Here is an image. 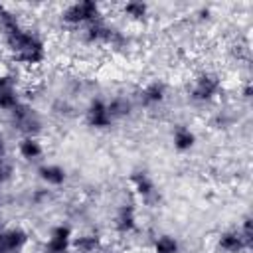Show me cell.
Returning <instances> with one entry per match:
<instances>
[{
    "instance_id": "obj_26",
    "label": "cell",
    "mask_w": 253,
    "mask_h": 253,
    "mask_svg": "<svg viewBox=\"0 0 253 253\" xmlns=\"http://www.w3.org/2000/svg\"><path fill=\"white\" fill-rule=\"evenodd\" d=\"M0 221H2V211H0Z\"/></svg>"
},
{
    "instance_id": "obj_18",
    "label": "cell",
    "mask_w": 253,
    "mask_h": 253,
    "mask_svg": "<svg viewBox=\"0 0 253 253\" xmlns=\"http://www.w3.org/2000/svg\"><path fill=\"white\" fill-rule=\"evenodd\" d=\"M22 101H24V97H22L20 85L8 87V89H0V111L2 113H6V115L12 113Z\"/></svg>"
},
{
    "instance_id": "obj_21",
    "label": "cell",
    "mask_w": 253,
    "mask_h": 253,
    "mask_svg": "<svg viewBox=\"0 0 253 253\" xmlns=\"http://www.w3.org/2000/svg\"><path fill=\"white\" fill-rule=\"evenodd\" d=\"M0 156H8V140L2 130H0Z\"/></svg>"
},
{
    "instance_id": "obj_10",
    "label": "cell",
    "mask_w": 253,
    "mask_h": 253,
    "mask_svg": "<svg viewBox=\"0 0 253 253\" xmlns=\"http://www.w3.org/2000/svg\"><path fill=\"white\" fill-rule=\"evenodd\" d=\"M36 176L40 180L42 186L49 188V190H59L67 184V170L57 164V162H40L38 168H36Z\"/></svg>"
},
{
    "instance_id": "obj_19",
    "label": "cell",
    "mask_w": 253,
    "mask_h": 253,
    "mask_svg": "<svg viewBox=\"0 0 253 253\" xmlns=\"http://www.w3.org/2000/svg\"><path fill=\"white\" fill-rule=\"evenodd\" d=\"M51 200H53V190L45 186H38L30 192V206L34 208H45L51 204Z\"/></svg>"
},
{
    "instance_id": "obj_5",
    "label": "cell",
    "mask_w": 253,
    "mask_h": 253,
    "mask_svg": "<svg viewBox=\"0 0 253 253\" xmlns=\"http://www.w3.org/2000/svg\"><path fill=\"white\" fill-rule=\"evenodd\" d=\"M8 121L20 136H42L43 132V119L34 103L22 101L12 113H8Z\"/></svg>"
},
{
    "instance_id": "obj_15",
    "label": "cell",
    "mask_w": 253,
    "mask_h": 253,
    "mask_svg": "<svg viewBox=\"0 0 253 253\" xmlns=\"http://www.w3.org/2000/svg\"><path fill=\"white\" fill-rule=\"evenodd\" d=\"M105 243L107 239L103 237V233H99L97 229H87V231L73 233L71 249L77 253H97Z\"/></svg>"
},
{
    "instance_id": "obj_14",
    "label": "cell",
    "mask_w": 253,
    "mask_h": 253,
    "mask_svg": "<svg viewBox=\"0 0 253 253\" xmlns=\"http://www.w3.org/2000/svg\"><path fill=\"white\" fill-rule=\"evenodd\" d=\"M4 239H6V251L8 253H26L30 243H32L30 231L18 223L4 227Z\"/></svg>"
},
{
    "instance_id": "obj_4",
    "label": "cell",
    "mask_w": 253,
    "mask_h": 253,
    "mask_svg": "<svg viewBox=\"0 0 253 253\" xmlns=\"http://www.w3.org/2000/svg\"><path fill=\"white\" fill-rule=\"evenodd\" d=\"M128 188L132 198L144 208H158L162 204V194L158 190V184L152 178V174L144 168H134L128 174Z\"/></svg>"
},
{
    "instance_id": "obj_20",
    "label": "cell",
    "mask_w": 253,
    "mask_h": 253,
    "mask_svg": "<svg viewBox=\"0 0 253 253\" xmlns=\"http://www.w3.org/2000/svg\"><path fill=\"white\" fill-rule=\"evenodd\" d=\"M14 174H16L14 162H12L8 156H0V188L6 186L8 182H12Z\"/></svg>"
},
{
    "instance_id": "obj_3",
    "label": "cell",
    "mask_w": 253,
    "mask_h": 253,
    "mask_svg": "<svg viewBox=\"0 0 253 253\" xmlns=\"http://www.w3.org/2000/svg\"><path fill=\"white\" fill-rule=\"evenodd\" d=\"M113 233L119 239H128L140 231V217H138V202L128 192L121 198V202L115 206L113 213Z\"/></svg>"
},
{
    "instance_id": "obj_8",
    "label": "cell",
    "mask_w": 253,
    "mask_h": 253,
    "mask_svg": "<svg viewBox=\"0 0 253 253\" xmlns=\"http://www.w3.org/2000/svg\"><path fill=\"white\" fill-rule=\"evenodd\" d=\"M73 227L67 221H59L47 229V235L42 243V253H67L71 249Z\"/></svg>"
},
{
    "instance_id": "obj_27",
    "label": "cell",
    "mask_w": 253,
    "mask_h": 253,
    "mask_svg": "<svg viewBox=\"0 0 253 253\" xmlns=\"http://www.w3.org/2000/svg\"><path fill=\"white\" fill-rule=\"evenodd\" d=\"M38 253H42V251H38Z\"/></svg>"
},
{
    "instance_id": "obj_23",
    "label": "cell",
    "mask_w": 253,
    "mask_h": 253,
    "mask_svg": "<svg viewBox=\"0 0 253 253\" xmlns=\"http://www.w3.org/2000/svg\"><path fill=\"white\" fill-rule=\"evenodd\" d=\"M0 253H8L6 251V239H4V227L0 225Z\"/></svg>"
},
{
    "instance_id": "obj_2",
    "label": "cell",
    "mask_w": 253,
    "mask_h": 253,
    "mask_svg": "<svg viewBox=\"0 0 253 253\" xmlns=\"http://www.w3.org/2000/svg\"><path fill=\"white\" fill-rule=\"evenodd\" d=\"M107 14V6L99 4L95 0H81V2H69L57 8L55 20L57 28L67 34H77L91 22L103 18Z\"/></svg>"
},
{
    "instance_id": "obj_22",
    "label": "cell",
    "mask_w": 253,
    "mask_h": 253,
    "mask_svg": "<svg viewBox=\"0 0 253 253\" xmlns=\"http://www.w3.org/2000/svg\"><path fill=\"white\" fill-rule=\"evenodd\" d=\"M97 253H123L119 247H115V245H111V243H105Z\"/></svg>"
},
{
    "instance_id": "obj_16",
    "label": "cell",
    "mask_w": 253,
    "mask_h": 253,
    "mask_svg": "<svg viewBox=\"0 0 253 253\" xmlns=\"http://www.w3.org/2000/svg\"><path fill=\"white\" fill-rule=\"evenodd\" d=\"M107 107H109V113H111L113 121H115V123H121V121L132 117V113H134V109H136V103H134L132 95L117 93V95L107 97Z\"/></svg>"
},
{
    "instance_id": "obj_13",
    "label": "cell",
    "mask_w": 253,
    "mask_h": 253,
    "mask_svg": "<svg viewBox=\"0 0 253 253\" xmlns=\"http://www.w3.org/2000/svg\"><path fill=\"white\" fill-rule=\"evenodd\" d=\"M16 154L20 156V160L36 164L45 156V144L42 136H20L16 142Z\"/></svg>"
},
{
    "instance_id": "obj_9",
    "label": "cell",
    "mask_w": 253,
    "mask_h": 253,
    "mask_svg": "<svg viewBox=\"0 0 253 253\" xmlns=\"http://www.w3.org/2000/svg\"><path fill=\"white\" fill-rule=\"evenodd\" d=\"M213 245L217 253H251L253 239L243 237L237 227H227L215 235Z\"/></svg>"
},
{
    "instance_id": "obj_17",
    "label": "cell",
    "mask_w": 253,
    "mask_h": 253,
    "mask_svg": "<svg viewBox=\"0 0 253 253\" xmlns=\"http://www.w3.org/2000/svg\"><path fill=\"white\" fill-rule=\"evenodd\" d=\"M150 253H182V243L174 233H156L150 239Z\"/></svg>"
},
{
    "instance_id": "obj_11",
    "label": "cell",
    "mask_w": 253,
    "mask_h": 253,
    "mask_svg": "<svg viewBox=\"0 0 253 253\" xmlns=\"http://www.w3.org/2000/svg\"><path fill=\"white\" fill-rule=\"evenodd\" d=\"M115 10L130 26H144L150 20V6L146 2L128 0V2H123V4L115 6Z\"/></svg>"
},
{
    "instance_id": "obj_6",
    "label": "cell",
    "mask_w": 253,
    "mask_h": 253,
    "mask_svg": "<svg viewBox=\"0 0 253 253\" xmlns=\"http://www.w3.org/2000/svg\"><path fill=\"white\" fill-rule=\"evenodd\" d=\"M132 99L136 103V109H144V111L162 109L164 103L168 101V83L158 77L146 79L136 87Z\"/></svg>"
},
{
    "instance_id": "obj_7",
    "label": "cell",
    "mask_w": 253,
    "mask_h": 253,
    "mask_svg": "<svg viewBox=\"0 0 253 253\" xmlns=\"http://www.w3.org/2000/svg\"><path fill=\"white\" fill-rule=\"evenodd\" d=\"M83 123L93 128V130H111L117 123L113 121L109 107H107V97L101 95H93L85 109H83Z\"/></svg>"
},
{
    "instance_id": "obj_12",
    "label": "cell",
    "mask_w": 253,
    "mask_h": 253,
    "mask_svg": "<svg viewBox=\"0 0 253 253\" xmlns=\"http://www.w3.org/2000/svg\"><path fill=\"white\" fill-rule=\"evenodd\" d=\"M170 142L178 154H186V152H192L196 148L198 134L190 125L176 123V125H172V130H170Z\"/></svg>"
},
{
    "instance_id": "obj_24",
    "label": "cell",
    "mask_w": 253,
    "mask_h": 253,
    "mask_svg": "<svg viewBox=\"0 0 253 253\" xmlns=\"http://www.w3.org/2000/svg\"><path fill=\"white\" fill-rule=\"evenodd\" d=\"M2 204H4V196H2V190H0V211H2Z\"/></svg>"
},
{
    "instance_id": "obj_25",
    "label": "cell",
    "mask_w": 253,
    "mask_h": 253,
    "mask_svg": "<svg viewBox=\"0 0 253 253\" xmlns=\"http://www.w3.org/2000/svg\"><path fill=\"white\" fill-rule=\"evenodd\" d=\"M67 253H77V251H73V249H69V251H67Z\"/></svg>"
},
{
    "instance_id": "obj_1",
    "label": "cell",
    "mask_w": 253,
    "mask_h": 253,
    "mask_svg": "<svg viewBox=\"0 0 253 253\" xmlns=\"http://www.w3.org/2000/svg\"><path fill=\"white\" fill-rule=\"evenodd\" d=\"M223 93H225V79L213 67H200L186 79L188 101L196 107L219 105Z\"/></svg>"
}]
</instances>
